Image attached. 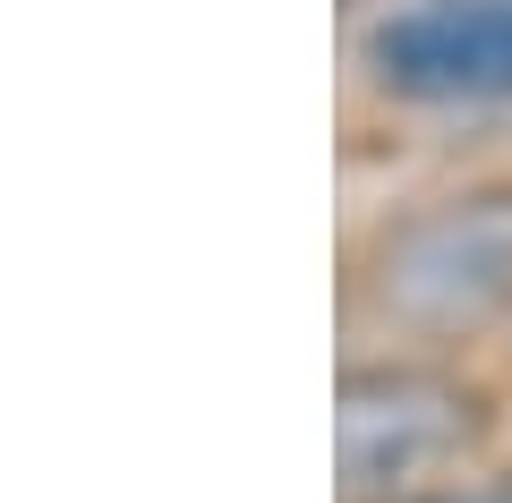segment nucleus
<instances>
[{"label": "nucleus", "instance_id": "nucleus-4", "mask_svg": "<svg viewBox=\"0 0 512 503\" xmlns=\"http://www.w3.org/2000/svg\"><path fill=\"white\" fill-rule=\"evenodd\" d=\"M436 503H512V486H461V495H436Z\"/></svg>", "mask_w": 512, "mask_h": 503}, {"label": "nucleus", "instance_id": "nucleus-3", "mask_svg": "<svg viewBox=\"0 0 512 503\" xmlns=\"http://www.w3.org/2000/svg\"><path fill=\"white\" fill-rule=\"evenodd\" d=\"M333 435H342V486L376 495L453 461L470 435V401L436 376H350Z\"/></svg>", "mask_w": 512, "mask_h": 503}, {"label": "nucleus", "instance_id": "nucleus-1", "mask_svg": "<svg viewBox=\"0 0 512 503\" xmlns=\"http://www.w3.org/2000/svg\"><path fill=\"white\" fill-rule=\"evenodd\" d=\"M376 290L410 324H478L512 307V197H470L393 231Z\"/></svg>", "mask_w": 512, "mask_h": 503}, {"label": "nucleus", "instance_id": "nucleus-2", "mask_svg": "<svg viewBox=\"0 0 512 503\" xmlns=\"http://www.w3.org/2000/svg\"><path fill=\"white\" fill-rule=\"evenodd\" d=\"M376 77L410 103H504L512 94V0H419L367 43Z\"/></svg>", "mask_w": 512, "mask_h": 503}]
</instances>
